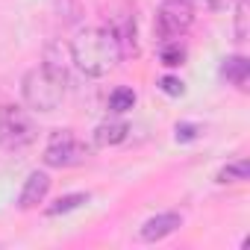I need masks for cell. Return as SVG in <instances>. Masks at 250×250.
<instances>
[{
  "label": "cell",
  "mask_w": 250,
  "mask_h": 250,
  "mask_svg": "<svg viewBox=\"0 0 250 250\" xmlns=\"http://www.w3.org/2000/svg\"><path fill=\"white\" fill-rule=\"evenodd\" d=\"M65 85H68V62H65V47L53 44L44 53V62L33 71L24 74L21 94L24 103L33 112H53L65 100Z\"/></svg>",
  "instance_id": "cell-1"
},
{
  "label": "cell",
  "mask_w": 250,
  "mask_h": 250,
  "mask_svg": "<svg viewBox=\"0 0 250 250\" xmlns=\"http://www.w3.org/2000/svg\"><path fill=\"white\" fill-rule=\"evenodd\" d=\"M68 56L85 77H94V80L115 71L118 62L124 59L121 44H118V39H115V33L109 27H85V30H80L68 44Z\"/></svg>",
  "instance_id": "cell-2"
},
{
  "label": "cell",
  "mask_w": 250,
  "mask_h": 250,
  "mask_svg": "<svg viewBox=\"0 0 250 250\" xmlns=\"http://www.w3.org/2000/svg\"><path fill=\"white\" fill-rule=\"evenodd\" d=\"M36 136H39V127L24 106H15V103L0 106V145L6 150H24L36 142Z\"/></svg>",
  "instance_id": "cell-3"
},
{
  "label": "cell",
  "mask_w": 250,
  "mask_h": 250,
  "mask_svg": "<svg viewBox=\"0 0 250 250\" xmlns=\"http://www.w3.org/2000/svg\"><path fill=\"white\" fill-rule=\"evenodd\" d=\"M44 165L47 168H74L88 159V145L74 130H53L44 145Z\"/></svg>",
  "instance_id": "cell-4"
},
{
  "label": "cell",
  "mask_w": 250,
  "mask_h": 250,
  "mask_svg": "<svg viewBox=\"0 0 250 250\" xmlns=\"http://www.w3.org/2000/svg\"><path fill=\"white\" fill-rule=\"evenodd\" d=\"M194 24V3L191 0H165V3L156 9V39L159 42H177L183 39Z\"/></svg>",
  "instance_id": "cell-5"
},
{
  "label": "cell",
  "mask_w": 250,
  "mask_h": 250,
  "mask_svg": "<svg viewBox=\"0 0 250 250\" xmlns=\"http://www.w3.org/2000/svg\"><path fill=\"white\" fill-rule=\"evenodd\" d=\"M109 30L115 33L118 44H121V53L124 56H136L139 53V42H136V15L133 12H118L109 24Z\"/></svg>",
  "instance_id": "cell-6"
},
{
  "label": "cell",
  "mask_w": 250,
  "mask_h": 250,
  "mask_svg": "<svg viewBox=\"0 0 250 250\" xmlns=\"http://www.w3.org/2000/svg\"><path fill=\"white\" fill-rule=\"evenodd\" d=\"M183 227V215L180 212H162V215H153L142 224V238L145 241H162L168 238L171 232H177Z\"/></svg>",
  "instance_id": "cell-7"
},
{
  "label": "cell",
  "mask_w": 250,
  "mask_h": 250,
  "mask_svg": "<svg viewBox=\"0 0 250 250\" xmlns=\"http://www.w3.org/2000/svg\"><path fill=\"white\" fill-rule=\"evenodd\" d=\"M47 191H50V177H47L44 171H33V174L24 180V188H21V194H18V206H21V209H36L39 203H44Z\"/></svg>",
  "instance_id": "cell-8"
},
{
  "label": "cell",
  "mask_w": 250,
  "mask_h": 250,
  "mask_svg": "<svg viewBox=\"0 0 250 250\" xmlns=\"http://www.w3.org/2000/svg\"><path fill=\"white\" fill-rule=\"evenodd\" d=\"M127 136H130V124L121 121V118L103 121V124H97V130H94V142H97L100 147L121 145V142H127Z\"/></svg>",
  "instance_id": "cell-9"
},
{
  "label": "cell",
  "mask_w": 250,
  "mask_h": 250,
  "mask_svg": "<svg viewBox=\"0 0 250 250\" xmlns=\"http://www.w3.org/2000/svg\"><path fill=\"white\" fill-rule=\"evenodd\" d=\"M221 77L229 83V85H238L244 88L247 85V77H250V62L244 56H227L221 62Z\"/></svg>",
  "instance_id": "cell-10"
},
{
  "label": "cell",
  "mask_w": 250,
  "mask_h": 250,
  "mask_svg": "<svg viewBox=\"0 0 250 250\" xmlns=\"http://www.w3.org/2000/svg\"><path fill=\"white\" fill-rule=\"evenodd\" d=\"M247 177H250L247 159H232V162H227V165L215 174V180H218L221 186H227V183H244Z\"/></svg>",
  "instance_id": "cell-11"
},
{
  "label": "cell",
  "mask_w": 250,
  "mask_h": 250,
  "mask_svg": "<svg viewBox=\"0 0 250 250\" xmlns=\"http://www.w3.org/2000/svg\"><path fill=\"white\" fill-rule=\"evenodd\" d=\"M133 106H136V91L127 88V85H118L109 94V112L112 115H124V112H130Z\"/></svg>",
  "instance_id": "cell-12"
},
{
  "label": "cell",
  "mask_w": 250,
  "mask_h": 250,
  "mask_svg": "<svg viewBox=\"0 0 250 250\" xmlns=\"http://www.w3.org/2000/svg\"><path fill=\"white\" fill-rule=\"evenodd\" d=\"M83 203H88V194H83V191H77V194H65V197H59V200H53L44 212L50 215V218H56V215H68V212H74V209H80Z\"/></svg>",
  "instance_id": "cell-13"
},
{
  "label": "cell",
  "mask_w": 250,
  "mask_h": 250,
  "mask_svg": "<svg viewBox=\"0 0 250 250\" xmlns=\"http://www.w3.org/2000/svg\"><path fill=\"white\" fill-rule=\"evenodd\" d=\"M159 59H162L165 68H180V65L186 62V47L180 44V39H177V42H162Z\"/></svg>",
  "instance_id": "cell-14"
},
{
  "label": "cell",
  "mask_w": 250,
  "mask_h": 250,
  "mask_svg": "<svg viewBox=\"0 0 250 250\" xmlns=\"http://www.w3.org/2000/svg\"><path fill=\"white\" fill-rule=\"evenodd\" d=\"M159 91H162V94H168V97H180V94L186 91V85H183V80H180V77H171V74H168V77H162V80H159Z\"/></svg>",
  "instance_id": "cell-15"
},
{
  "label": "cell",
  "mask_w": 250,
  "mask_h": 250,
  "mask_svg": "<svg viewBox=\"0 0 250 250\" xmlns=\"http://www.w3.org/2000/svg\"><path fill=\"white\" fill-rule=\"evenodd\" d=\"M247 36V0H238L235 9V42H244Z\"/></svg>",
  "instance_id": "cell-16"
},
{
  "label": "cell",
  "mask_w": 250,
  "mask_h": 250,
  "mask_svg": "<svg viewBox=\"0 0 250 250\" xmlns=\"http://www.w3.org/2000/svg\"><path fill=\"white\" fill-rule=\"evenodd\" d=\"M200 136V127L194 124H177V142H194Z\"/></svg>",
  "instance_id": "cell-17"
}]
</instances>
